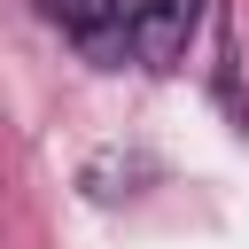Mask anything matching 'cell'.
Listing matches in <instances>:
<instances>
[{"label":"cell","mask_w":249,"mask_h":249,"mask_svg":"<svg viewBox=\"0 0 249 249\" xmlns=\"http://www.w3.org/2000/svg\"><path fill=\"white\" fill-rule=\"evenodd\" d=\"M195 23H202V0H140V8H132V39H124V54H132L140 70L163 78V70L187 62Z\"/></svg>","instance_id":"1"},{"label":"cell","mask_w":249,"mask_h":249,"mask_svg":"<svg viewBox=\"0 0 249 249\" xmlns=\"http://www.w3.org/2000/svg\"><path fill=\"white\" fill-rule=\"evenodd\" d=\"M39 16L70 47H86L93 62H124V39H132V8L124 0H39Z\"/></svg>","instance_id":"2"}]
</instances>
